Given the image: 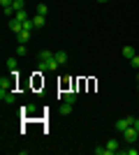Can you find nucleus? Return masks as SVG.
Segmentation results:
<instances>
[{"label":"nucleus","mask_w":139,"mask_h":155,"mask_svg":"<svg viewBox=\"0 0 139 155\" xmlns=\"http://www.w3.org/2000/svg\"><path fill=\"white\" fill-rule=\"evenodd\" d=\"M14 5V0H0V7L5 9V7H12Z\"/></svg>","instance_id":"23"},{"label":"nucleus","mask_w":139,"mask_h":155,"mask_svg":"<svg viewBox=\"0 0 139 155\" xmlns=\"http://www.w3.org/2000/svg\"><path fill=\"white\" fill-rule=\"evenodd\" d=\"M23 114H26V116H35V111H37V107H35V104H26V107H23Z\"/></svg>","instance_id":"11"},{"label":"nucleus","mask_w":139,"mask_h":155,"mask_svg":"<svg viewBox=\"0 0 139 155\" xmlns=\"http://www.w3.org/2000/svg\"><path fill=\"white\" fill-rule=\"evenodd\" d=\"M134 127H137V130H139V118H137V120H134Z\"/></svg>","instance_id":"25"},{"label":"nucleus","mask_w":139,"mask_h":155,"mask_svg":"<svg viewBox=\"0 0 139 155\" xmlns=\"http://www.w3.org/2000/svg\"><path fill=\"white\" fill-rule=\"evenodd\" d=\"M107 150H109V155H116L121 150V143L116 141V139H109V141H107Z\"/></svg>","instance_id":"3"},{"label":"nucleus","mask_w":139,"mask_h":155,"mask_svg":"<svg viewBox=\"0 0 139 155\" xmlns=\"http://www.w3.org/2000/svg\"><path fill=\"white\" fill-rule=\"evenodd\" d=\"M9 30H12L14 35H19V32L23 30V23H21L19 19H9Z\"/></svg>","instance_id":"4"},{"label":"nucleus","mask_w":139,"mask_h":155,"mask_svg":"<svg viewBox=\"0 0 139 155\" xmlns=\"http://www.w3.org/2000/svg\"><path fill=\"white\" fill-rule=\"evenodd\" d=\"M37 14H42V16H46V14H49V7H46L44 2H40V5H37Z\"/></svg>","instance_id":"17"},{"label":"nucleus","mask_w":139,"mask_h":155,"mask_svg":"<svg viewBox=\"0 0 139 155\" xmlns=\"http://www.w3.org/2000/svg\"><path fill=\"white\" fill-rule=\"evenodd\" d=\"M16 56H28V49H26V44H19V46H16Z\"/></svg>","instance_id":"20"},{"label":"nucleus","mask_w":139,"mask_h":155,"mask_svg":"<svg viewBox=\"0 0 139 155\" xmlns=\"http://www.w3.org/2000/svg\"><path fill=\"white\" fill-rule=\"evenodd\" d=\"M16 39H19V44H26L28 39H30V30H21L19 35H16Z\"/></svg>","instance_id":"8"},{"label":"nucleus","mask_w":139,"mask_h":155,"mask_svg":"<svg viewBox=\"0 0 139 155\" xmlns=\"http://www.w3.org/2000/svg\"><path fill=\"white\" fill-rule=\"evenodd\" d=\"M130 65H132V70H139V56H134V58L130 60Z\"/></svg>","instance_id":"22"},{"label":"nucleus","mask_w":139,"mask_h":155,"mask_svg":"<svg viewBox=\"0 0 139 155\" xmlns=\"http://www.w3.org/2000/svg\"><path fill=\"white\" fill-rule=\"evenodd\" d=\"M121 53H123V56H125L127 60H132L134 56H137V53H134V46H130V44H125V46H123V49H121Z\"/></svg>","instance_id":"5"},{"label":"nucleus","mask_w":139,"mask_h":155,"mask_svg":"<svg viewBox=\"0 0 139 155\" xmlns=\"http://www.w3.org/2000/svg\"><path fill=\"white\" fill-rule=\"evenodd\" d=\"M33 23H35V28H44L46 19L42 16V14H35V16H33Z\"/></svg>","instance_id":"9"},{"label":"nucleus","mask_w":139,"mask_h":155,"mask_svg":"<svg viewBox=\"0 0 139 155\" xmlns=\"http://www.w3.org/2000/svg\"><path fill=\"white\" fill-rule=\"evenodd\" d=\"M123 139H125V143H134L139 139V130L134 125H130L127 130H123Z\"/></svg>","instance_id":"1"},{"label":"nucleus","mask_w":139,"mask_h":155,"mask_svg":"<svg viewBox=\"0 0 139 155\" xmlns=\"http://www.w3.org/2000/svg\"><path fill=\"white\" fill-rule=\"evenodd\" d=\"M53 56H56V53L49 51V49H42V51H40V60H51Z\"/></svg>","instance_id":"10"},{"label":"nucleus","mask_w":139,"mask_h":155,"mask_svg":"<svg viewBox=\"0 0 139 155\" xmlns=\"http://www.w3.org/2000/svg\"><path fill=\"white\" fill-rule=\"evenodd\" d=\"M60 114H63V116H70V114H72V102H65V100H63V104H60Z\"/></svg>","instance_id":"7"},{"label":"nucleus","mask_w":139,"mask_h":155,"mask_svg":"<svg viewBox=\"0 0 139 155\" xmlns=\"http://www.w3.org/2000/svg\"><path fill=\"white\" fill-rule=\"evenodd\" d=\"M95 155H109V150H107V146H104V148H100V146H98V148H95Z\"/></svg>","instance_id":"24"},{"label":"nucleus","mask_w":139,"mask_h":155,"mask_svg":"<svg viewBox=\"0 0 139 155\" xmlns=\"http://www.w3.org/2000/svg\"><path fill=\"white\" fill-rule=\"evenodd\" d=\"M23 30H30V32H33V30H35V23H33V16H30V19H28V21H23Z\"/></svg>","instance_id":"16"},{"label":"nucleus","mask_w":139,"mask_h":155,"mask_svg":"<svg viewBox=\"0 0 139 155\" xmlns=\"http://www.w3.org/2000/svg\"><path fill=\"white\" fill-rule=\"evenodd\" d=\"M0 100L7 104H12L14 102V91H0Z\"/></svg>","instance_id":"6"},{"label":"nucleus","mask_w":139,"mask_h":155,"mask_svg":"<svg viewBox=\"0 0 139 155\" xmlns=\"http://www.w3.org/2000/svg\"><path fill=\"white\" fill-rule=\"evenodd\" d=\"M134 120H137V118H132V116L118 118V120H116V130H118V132H123V130H127L130 125H134Z\"/></svg>","instance_id":"2"},{"label":"nucleus","mask_w":139,"mask_h":155,"mask_svg":"<svg viewBox=\"0 0 139 155\" xmlns=\"http://www.w3.org/2000/svg\"><path fill=\"white\" fill-rule=\"evenodd\" d=\"M63 100H65V102H77V93H72V91H67V93H63Z\"/></svg>","instance_id":"12"},{"label":"nucleus","mask_w":139,"mask_h":155,"mask_svg":"<svg viewBox=\"0 0 139 155\" xmlns=\"http://www.w3.org/2000/svg\"><path fill=\"white\" fill-rule=\"evenodd\" d=\"M56 60H58V65H65L67 63V53L65 51H58V53H56Z\"/></svg>","instance_id":"13"},{"label":"nucleus","mask_w":139,"mask_h":155,"mask_svg":"<svg viewBox=\"0 0 139 155\" xmlns=\"http://www.w3.org/2000/svg\"><path fill=\"white\" fill-rule=\"evenodd\" d=\"M14 9H16V12H21V9H26V2H23V0H14Z\"/></svg>","instance_id":"19"},{"label":"nucleus","mask_w":139,"mask_h":155,"mask_svg":"<svg viewBox=\"0 0 139 155\" xmlns=\"http://www.w3.org/2000/svg\"><path fill=\"white\" fill-rule=\"evenodd\" d=\"M98 2H107V0H98Z\"/></svg>","instance_id":"26"},{"label":"nucleus","mask_w":139,"mask_h":155,"mask_svg":"<svg viewBox=\"0 0 139 155\" xmlns=\"http://www.w3.org/2000/svg\"><path fill=\"white\" fill-rule=\"evenodd\" d=\"M118 153H123V155H137V148H125V150H118Z\"/></svg>","instance_id":"21"},{"label":"nucleus","mask_w":139,"mask_h":155,"mask_svg":"<svg viewBox=\"0 0 139 155\" xmlns=\"http://www.w3.org/2000/svg\"><path fill=\"white\" fill-rule=\"evenodd\" d=\"M14 19H19L21 23H23V21H28V19H30V16H28V14H26V9H21V12H16V16H14Z\"/></svg>","instance_id":"15"},{"label":"nucleus","mask_w":139,"mask_h":155,"mask_svg":"<svg viewBox=\"0 0 139 155\" xmlns=\"http://www.w3.org/2000/svg\"><path fill=\"white\" fill-rule=\"evenodd\" d=\"M16 67H19V58H9V60H7V70H16Z\"/></svg>","instance_id":"14"},{"label":"nucleus","mask_w":139,"mask_h":155,"mask_svg":"<svg viewBox=\"0 0 139 155\" xmlns=\"http://www.w3.org/2000/svg\"><path fill=\"white\" fill-rule=\"evenodd\" d=\"M37 72H49V63H46V60H40V63H37Z\"/></svg>","instance_id":"18"}]
</instances>
